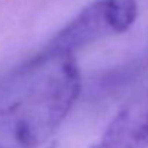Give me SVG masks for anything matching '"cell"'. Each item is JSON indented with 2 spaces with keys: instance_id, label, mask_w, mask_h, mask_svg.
Here are the masks:
<instances>
[{
  "instance_id": "cell-1",
  "label": "cell",
  "mask_w": 148,
  "mask_h": 148,
  "mask_svg": "<svg viewBox=\"0 0 148 148\" xmlns=\"http://www.w3.org/2000/svg\"><path fill=\"white\" fill-rule=\"evenodd\" d=\"M22 93L0 108V148H38L68 116L82 90L74 54L36 55Z\"/></svg>"
},
{
  "instance_id": "cell-2",
  "label": "cell",
  "mask_w": 148,
  "mask_h": 148,
  "mask_svg": "<svg viewBox=\"0 0 148 148\" xmlns=\"http://www.w3.org/2000/svg\"><path fill=\"white\" fill-rule=\"evenodd\" d=\"M136 16V0H95L70 21L41 54H74L97 39L126 32Z\"/></svg>"
},
{
  "instance_id": "cell-3",
  "label": "cell",
  "mask_w": 148,
  "mask_h": 148,
  "mask_svg": "<svg viewBox=\"0 0 148 148\" xmlns=\"http://www.w3.org/2000/svg\"><path fill=\"white\" fill-rule=\"evenodd\" d=\"M90 148H148V93L121 109Z\"/></svg>"
}]
</instances>
